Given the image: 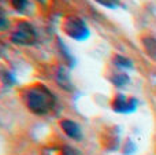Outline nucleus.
I'll use <instances>...</instances> for the list:
<instances>
[{"label": "nucleus", "instance_id": "nucleus-1", "mask_svg": "<svg viewBox=\"0 0 156 155\" xmlns=\"http://www.w3.org/2000/svg\"><path fill=\"white\" fill-rule=\"evenodd\" d=\"M22 100L27 110L37 115H44L52 111L56 104V96L48 87L43 84H34L27 87L22 93Z\"/></svg>", "mask_w": 156, "mask_h": 155}, {"label": "nucleus", "instance_id": "nucleus-2", "mask_svg": "<svg viewBox=\"0 0 156 155\" xmlns=\"http://www.w3.org/2000/svg\"><path fill=\"white\" fill-rule=\"evenodd\" d=\"M11 41L16 45H33L37 41V32L27 21H21L11 34Z\"/></svg>", "mask_w": 156, "mask_h": 155}, {"label": "nucleus", "instance_id": "nucleus-3", "mask_svg": "<svg viewBox=\"0 0 156 155\" xmlns=\"http://www.w3.org/2000/svg\"><path fill=\"white\" fill-rule=\"evenodd\" d=\"M63 32L69 36V37L74 38V40H86L90 34L88 25L85 21L78 18L76 15H69L67 18L63 21Z\"/></svg>", "mask_w": 156, "mask_h": 155}, {"label": "nucleus", "instance_id": "nucleus-4", "mask_svg": "<svg viewBox=\"0 0 156 155\" xmlns=\"http://www.w3.org/2000/svg\"><path fill=\"white\" fill-rule=\"evenodd\" d=\"M138 106V100L136 98H130L123 93H118L115 98L112 99L111 107L115 113L119 114H130V113L136 111Z\"/></svg>", "mask_w": 156, "mask_h": 155}, {"label": "nucleus", "instance_id": "nucleus-5", "mask_svg": "<svg viewBox=\"0 0 156 155\" xmlns=\"http://www.w3.org/2000/svg\"><path fill=\"white\" fill-rule=\"evenodd\" d=\"M60 128H62V131L65 132L66 136H69L70 139L77 140V142H80V140L82 139V131H81V126L78 125L76 121L69 120V118L62 120L60 121Z\"/></svg>", "mask_w": 156, "mask_h": 155}, {"label": "nucleus", "instance_id": "nucleus-6", "mask_svg": "<svg viewBox=\"0 0 156 155\" xmlns=\"http://www.w3.org/2000/svg\"><path fill=\"white\" fill-rule=\"evenodd\" d=\"M56 81H58V84L63 88V89H66V91L73 89V82H71V78H70V76H69V71L66 70V69L62 67L59 71H58Z\"/></svg>", "mask_w": 156, "mask_h": 155}, {"label": "nucleus", "instance_id": "nucleus-7", "mask_svg": "<svg viewBox=\"0 0 156 155\" xmlns=\"http://www.w3.org/2000/svg\"><path fill=\"white\" fill-rule=\"evenodd\" d=\"M143 45H144V49H145L147 54H148L151 58L156 59V37H152V36L144 37Z\"/></svg>", "mask_w": 156, "mask_h": 155}, {"label": "nucleus", "instance_id": "nucleus-8", "mask_svg": "<svg viewBox=\"0 0 156 155\" xmlns=\"http://www.w3.org/2000/svg\"><path fill=\"white\" fill-rule=\"evenodd\" d=\"M112 62L118 69H123V70L133 69V62L129 59V58L123 56V55H115L114 59H112Z\"/></svg>", "mask_w": 156, "mask_h": 155}, {"label": "nucleus", "instance_id": "nucleus-9", "mask_svg": "<svg viewBox=\"0 0 156 155\" xmlns=\"http://www.w3.org/2000/svg\"><path fill=\"white\" fill-rule=\"evenodd\" d=\"M0 81L7 87H12L16 84V78L8 69H0Z\"/></svg>", "mask_w": 156, "mask_h": 155}, {"label": "nucleus", "instance_id": "nucleus-10", "mask_svg": "<svg viewBox=\"0 0 156 155\" xmlns=\"http://www.w3.org/2000/svg\"><path fill=\"white\" fill-rule=\"evenodd\" d=\"M110 80H111V82H112L115 87H118V88L125 87V85H127L130 82V78H129V76H127L126 73H115V74L111 76Z\"/></svg>", "mask_w": 156, "mask_h": 155}, {"label": "nucleus", "instance_id": "nucleus-11", "mask_svg": "<svg viewBox=\"0 0 156 155\" xmlns=\"http://www.w3.org/2000/svg\"><path fill=\"white\" fill-rule=\"evenodd\" d=\"M27 3H29V0H11L12 7L15 8L18 13H23V11L26 10V8H27Z\"/></svg>", "mask_w": 156, "mask_h": 155}, {"label": "nucleus", "instance_id": "nucleus-12", "mask_svg": "<svg viewBox=\"0 0 156 155\" xmlns=\"http://www.w3.org/2000/svg\"><path fill=\"white\" fill-rule=\"evenodd\" d=\"M97 2L99 4H101L103 7H107V8H116L119 7V0H94Z\"/></svg>", "mask_w": 156, "mask_h": 155}, {"label": "nucleus", "instance_id": "nucleus-13", "mask_svg": "<svg viewBox=\"0 0 156 155\" xmlns=\"http://www.w3.org/2000/svg\"><path fill=\"white\" fill-rule=\"evenodd\" d=\"M8 25H10V22H8V19L5 18V14L3 10H0V30H4L8 27Z\"/></svg>", "mask_w": 156, "mask_h": 155}, {"label": "nucleus", "instance_id": "nucleus-14", "mask_svg": "<svg viewBox=\"0 0 156 155\" xmlns=\"http://www.w3.org/2000/svg\"><path fill=\"white\" fill-rule=\"evenodd\" d=\"M38 2H43V3H45V0H38Z\"/></svg>", "mask_w": 156, "mask_h": 155}]
</instances>
